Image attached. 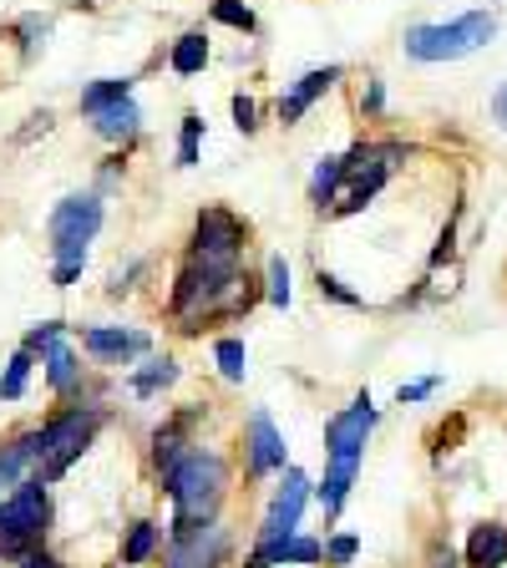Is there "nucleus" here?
<instances>
[{"instance_id":"1","label":"nucleus","mask_w":507,"mask_h":568,"mask_svg":"<svg viewBox=\"0 0 507 568\" xmlns=\"http://www.w3.org/2000/svg\"><path fill=\"white\" fill-rule=\"evenodd\" d=\"M107 412L102 406H87V402H61L57 412L47 416L41 426H26L31 432V462L41 483H61V477L71 473V462H82L87 447L97 442V432H102Z\"/></svg>"},{"instance_id":"2","label":"nucleus","mask_w":507,"mask_h":568,"mask_svg":"<svg viewBox=\"0 0 507 568\" xmlns=\"http://www.w3.org/2000/svg\"><path fill=\"white\" fill-rule=\"evenodd\" d=\"M173 503V523H209L219 518L229 497V462L213 447H189V457L158 483Z\"/></svg>"},{"instance_id":"3","label":"nucleus","mask_w":507,"mask_h":568,"mask_svg":"<svg viewBox=\"0 0 507 568\" xmlns=\"http://www.w3.org/2000/svg\"><path fill=\"white\" fill-rule=\"evenodd\" d=\"M51 532V487L26 477L21 487L0 497V564H21L26 554L47 548Z\"/></svg>"},{"instance_id":"4","label":"nucleus","mask_w":507,"mask_h":568,"mask_svg":"<svg viewBox=\"0 0 507 568\" xmlns=\"http://www.w3.org/2000/svg\"><path fill=\"white\" fill-rule=\"evenodd\" d=\"M493 36H497L493 11H467V16L442 21V26H412V31H406V57L426 61V67H437V61H462V57H473V51H483Z\"/></svg>"},{"instance_id":"5","label":"nucleus","mask_w":507,"mask_h":568,"mask_svg":"<svg viewBox=\"0 0 507 568\" xmlns=\"http://www.w3.org/2000/svg\"><path fill=\"white\" fill-rule=\"evenodd\" d=\"M163 568H229L234 564V532L219 518L209 523H168L163 532Z\"/></svg>"},{"instance_id":"6","label":"nucleus","mask_w":507,"mask_h":568,"mask_svg":"<svg viewBox=\"0 0 507 568\" xmlns=\"http://www.w3.org/2000/svg\"><path fill=\"white\" fill-rule=\"evenodd\" d=\"M244 248H249V224L234 209H224V203L199 209L193 234H189V260L209 264V270H239Z\"/></svg>"},{"instance_id":"7","label":"nucleus","mask_w":507,"mask_h":568,"mask_svg":"<svg viewBox=\"0 0 507 568\" xmlns=\"http://www.w3.org/2000/svg\"><path fill=\"white\" fill-rule=\"evenodd\" d=\"M310 497H315V483H310V473H300V467H284L280 487H274V497H270V508H264L260 528H254V544H280V538L300 532V518H305Z\"/></svg>"},{"instance_id":"8","label":"nucleus","mask_w":507,"mask_h":568,"mask_svg":"<svg viewBox=\"0 0 507 568\" xmlns=\"http://www.w3.org/2000/svg\"><path fill=\"white\" fill-rule=\"evenodd\" d=\"M371 432H376V406L371 396H355L345 412L325 422V462H366Z\"/></svg>"},{"instance_id":"9","label":"nucleus","mask_w":507,"mask_h":568,"mask_svg":"<svg viewBox=\"0 0 507 568\" xmlns=\"http://www.w3.org/2000/svg\"><path fill=\"white\" fill-rule=\"evenodd\" d=\"M107 224V209H102V193H67V199L51 209L47 219V234L51 244H92Z\"/></svg>"},{"instance_id":"10","label":"nucleus","mask_w":507,"mask_h":568,"mask_svg":"<svg viewBox=\"0 0 507 568\" xmlns=\"http://www.w3.org/2000/svg\"><path fill=\"white\" fill-rule=\"evenodd\" d=\"M244 467L254 483L264 477H280L290 467V447H284V432L270 422V412H249L244 422Z\"/></svg>"},{"instance_id":"11","label":"nucleus","mask_w":507,"mask_h":568,"mask_svg":"<svg viewBox=\"0 0 507 568\" xmlns=\"http://www.w3.org/2000/svg\"><path fill=\"white\" fill-rule=\"evenodd\" d=\"M82 351L92 361H102V366H128V361L153 351V335L122 331V325H82Z\"/></svg>"},{"instance_id":"12","label":"nucleus","mask_w":507,"mask_h":568,"mask_svg":"<svg viewBox=\"0 0 507 568\" xmlns=\"http://www.w3.org/2000/svg\"><path fill=\"white\" fill-rule=\"evenodd\" d=\"M325 558V544L310 532H290L280 544H254L244 554V568H315Z\"/></svg>"},{"instance_id":"13","label":"nucleus","mask_w":507,"mask_h":568,"mask_svg":"<svg viewBox=\"0 0 507 568\" xmlns=\"http://www.w3.org/2000/svg\"><path fill=\"white\" fill-rule=\"evenodd\" d=\"M335 82H341V67H315V71H305V77H300V82L280 97V106H274V112H280V122H284V128H295V122L305 118L310 106H315L320 97L331 92Z\"/></svg>"},{"instance_id":"14","label":"nucleus","mask_w":507,"mask_h":568,"mask_svg":"<svg viewBox=\"0 0 507 568\" xmlns=\"http://www.w3.org/2000/svg\"><path fill=\"white\" fill-rule=\"evenodd\" d=\"M41 366H47V386L57 402H77L87 386V371H82V355H77V345L57 341L47 355H41Z\"/></svg>"},{"instance_id":"15","label":"nucleus","mask_w":507,"mask_h":568,"mask_svg":"<svg viewBox=\"0 0 507 568\" xmlns=\"http://www.w3.org/2000/svg\"><path fill=\"white\" fill-rule=\"evenodd\" d=\"M467 568H507V528L503 523H477L462 548Z\"/></svg>"},{"instance_id":"16","label":"nucleus","mask_w":507,"mask_h":568,"mask_svg":"<svg viewBox=\"0 0 507 568\" xmlns=\"http://www.w3.org/2000/svg\"><path fill=\"white\" fill-rule=\"evenodd\" d=\"M355 477H361V462H325V477H320V487H315V503L325 508V518H335V513L345 508Z\"/></svg>"},{"instance_id":"17","label":"nucleus","mask_w":507,"mask_h":568,"mask_svg":"<svg viewBox=\"0 0 507 568\" xmlns=\"http://www.w3.org/2000/svg\"><path fill=\"white\" fill-rule=\"evenodd\" d=\"M118 554H122V564H128V568L153 564V558L163 554V528H158L153 518H138L128 532H122V548H118Z\"/></svg>"},{"instance_id":"18","label":"nucleus","mask_w":507,"mask_h":568,"mask_svg":"<svg viewBox=\"0 0 507 568\" xmlns=\"http://www.w3.org/2000/svg\"><path fill=\"white\" fill-rule=\"evenodd\" d=\"M31 473H36V462H31V432L0 442V497L11 493V487H21Z\"/></svg>"},{"instance_id":"19","label":"nucleus","mask_w":507,"mask_h":568,"mask_svg":"<svg viewBox=\"0 0 507 568\" xmlns=\"http://www.w3.org/2000/svg\"><path fill=\"white\" fill-rule=\"evenodd\" d=\"M92 132L102 142H132L142 132V112H138V102H118V106H107V112H97L92 118Z\"/></svg>"},{"instance_id":"20","label":"nucleus","mask_w":507,"mask_h":568,"mask_svg":"<svg viewBox=\"0 0 507 568\" xmlns=\"http://www.w3.org/2000/svg\"><path fill=\"white\" fill-rule=\"evenodd\" d=\"M173 381H178V361H173V355H153L148 366H138L128 376V390H132V396H142V402H153L158 390H168Z\"/></svg>"},{"instance_id":"21","label":"nucleus","mask_w":507,"mask_h":568,"mask_svg":"<svg viewBox=\"0 0 507 568\" xmlns=\"http://www.w3.org/2000/svg\"><path fill=\"white\" fill-rule=\"evenodd\" d=\"M168 67H173V77H199V71L209 67V36L183 31L173 41V51H168Z\"/></svg>"},{"instance_id":"22","label":"nucleus","mask_w":507,"mask_h":568,"mask_svg":"<svg viewBox=\"0 0 507 568\" xmlns=\"http://www.w3.org/2000/svg\"><path fill=\"white\" fill-rule=\"evenodd\" d=\"M132 97V77H102V82L82 87V118H97L107 106H118Z\"/></svg>"},{"instance_id":"23","label":"nucleus","mask_w":507,"mask_h":568,"mask_svg":"<svg viewBox=\"0 0 507 568\" xmlns=\"http://www.w3.org/2000/svg\"><path fill=\"white\" fill-rule=\"evenodd\" d=\"M341 183H345V163H341V153L320 158L315 173H310V203H315V209H331L335 193H341Z\"/></svg>"},{"instance_id":"24","label":"nucleus","mask_w":507,"mask_h":568,"mask_svg":"<svg viewBox=\"0 0 507 568\" xmlns=\"http://www.w3.org/2000/svg\"><path fill=\"white\" fill-rule=\"evenodd\" d=\"M87 248L92 244H51V284L57 290H71L87 270Z\"/></svg>"},{"instance_id":"25","label":"nucleus","mask_w":507,"mask_h":568,"mask_svg":"<svg viewBox=\"0 0 507 568\" xmlns=\"http://www.w3.org/2000/svg\"><path fill=\"white\" fill-rule=\"evenodd\" d=\"M213 361H219V376H224L229 386H244L249 351H244V341H239V335H219V341H213Z\"/></svg>"},{"instance_id":"26","label":"nucleus","mask_w":507,"mask_h":568,"mask_svg":"<svg viewBox=\"0 0 507 568\" xmlns=\"http://www.w3.org/2000/svg\"><path fill=\"white\" fill-rule=\"evenodd\" d=\"M31 366H36L31 351H16L6 361V371H0V402H21L26 386H31Z\"/></svg>"},{"instance_id":"27","label":"nucleus","mask_w":507,"mask_h":568,"mask_svg":"<svg viewBox=\"0 0 507 568\" xmlns=\"http://www.w3.org/2000/svg\"><path fill=\"white\" fill-rule=\"evenodd\" d=\"M264 300H270V305H280V310H290V300H295L284 254H270V264H264Z\"/></svg>"},{"instance_id":"28","label":"nucleus","mask_w":507,"mask_h":568,"mask_svg":"<svg viewBox=\"0 0 507 568\" xmlns=\"http://www.w3.org/2000/svg\"><path fill=\"white\" fill-rule=\"evenodd\" d=\"M199 148H203V118L183 112V122H178V168H199Z\"/></svg>"},{"instance_id":"29","label":"nucleus","mask_w":507,"mask_h":568,"mask_svg":"<svg viewBox=\"0 0 507 568\" xmlns=\"http://www.w3.org/2000/svg\"><path fill=\"white\" fill-rule=\"evenodd\" d=\"M213 21H219V26H229V31H239V36H249V31H254V26H260V21H254V11H249V6H244V0H213Z\"/></svg>"},{"instance_id":"30","label":"nucleus","mask_w":507,"mask_h":568,"mask_svg":"<svg viewBox=\"0 0 507 568\" xmlns=\"http://www.w3.org/2000/svg\"><path fill=\"white\" fill-rule=\"evenodd\" d=\"M67 331H71L67 320H41V325H31V331H26L21 351H31V355H47L57 341H67Z\"/></svg>"},{"instance_id":"31","label":"nucleus","mask_w":507,"mask_h":568,"mask_svg":"<svg viewBox=\"0 0 507 568\" xmlns=\"http://www.w3.org/2000/svg\"><path fill=\"white\" fill-rule=\"evenodd\" d=\"M355 558H361V538H355V532H335V538H325V558H320V564L351 568Z\"/></svg>"},{"instance_id":"32","label":"nucleus","mask_w":507,"mask_h":568,"mask_svg":"<svg viewBox=\"0 0 507 568\" xmlns=\"http://www.w3.org/2000/svg\"><path fill=\"white\" fill-rule=\"evenodd\" d=\"M315 284H320V300H335V305H361V295L355 290H345V280H335L331 270H315Z\"/></svg>"},{"instance_id":"33","label":"nucleus","mask_w":507,"mask_h":568,"mask_svg":"<svg viewBox=\"0 0 507 568\" xmlns=\"http://www.w3.org/2000/svg\"><path fill=\"white\" fill-rule=\"evenodd\" d=\"M229 106H234V128L239 132H260V102H254V97L234 92V102H229Z\"/></svg>"},{"instance_id":"34","label":"nucleus","mask_w":507,"mask_h":568,"mask_svg":"<svg viewBox=\"0 0 507 568\" xmlns=\"http://www.w3.org/2000/svg\"><path fill=\"white\" fill-rule=\"evenodd\" d=\"M442 386V381L437 376H426V381H412V386H402V390H396V402H426V396H432V390H437Z\"/></svg>"},{"instance_id":"35","label":"nucleus","mask_w":507,"mask_h":568,"mask_svg":"<svg viewBox=\"0 0 507 568\" xmlns=\"http://www.w3.org/2000/svg\"><path fill=\"white\" fill-rule=\"evenodd\" d=\"M11 568H67V558H57L51 548H36V554H26L21 564H11Z\"/></svg>"},{"instance_id":"36","label":"nucleus","mask_w":507,"mask_h":568,"mask_svg":"<svg viewBox=\"0 0 507 568\" xmlns=\"http://www.w3.org/2000/svg\"><path fill=\"white\" fill-rule=\"evenodd\" d=\"M381 106H386V87H381V82H366V92H361V112H371V118H376Z\"/></svg>"},{"instance_id":"37","label":"nucleus","mask_w":507,"mask_h":568,"mask_svg":"<svg viewBox=\"0 0 507 568\" xmlns=\"http://www.w3.org/2000/svg\"><path fill=\"white\" fill-rule=\"evenodd\" d=\"M426 564H432V568H457V554H452V544H442V538H437V544L426 548Z\"/></svg>"},{"instance_id":"38","label":"nucleus","mask_w":507,"mask_h":568,"mask_svg":"<svg viewBox=\"0 0 507 568\" xmlns=\"http://www.w3.org/2000/svg\"><path fill=\"white\" fill-rule=\"evenodd\" d=\"M493 122L497 128H507V82L497 87V97H493Z\"/></svg>"}]
</instances>
